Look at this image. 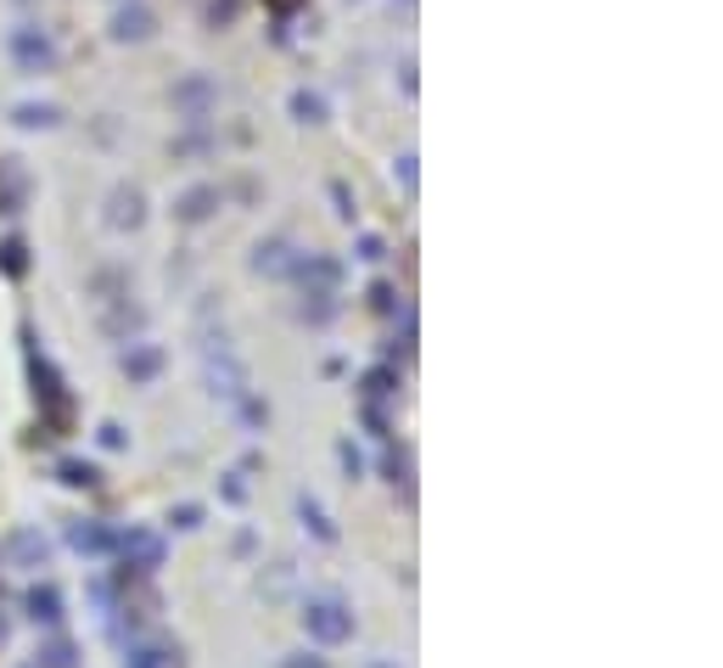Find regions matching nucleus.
<instances>
[{"label": "nucleus", "mask_w": 723, "mask_h": 668, "mask_svg": "<svg viewBox=\"0 0 723 668\" xmlns=\"http://www.w3.org/2000/svg\"><path fill=\"white\" fill-rule=\"evenodd\" d=\"M208 377H214V393H225L230 404L247 393V377H241V366L230 360V354H219V360H208Z\"/></svg>", "instance_id": "3"}, {"label": "nucleus", "mask_w": 723, "mask_h": 668, "mask_svg": "<svg viewBox=\"0 0 723 668\" xmlns=\"http://www.w3.org/2000/svg\"><path fill=\"white\" fill-rule=\"evenodd\" d=\"M29 618H34V624H56V618H62V596L51 590V584L29 590Z\"/></svg>", "instance_id": "6"}, {"label": "nucleus", "mask_w": 723, "mask_h": 668, "mask_svg": "<svg viewBox=\"0 0 723 668\" xmlns=\"http://www.w3.org/2000/svg\"><path fill=\"white\" fill-rule=\"evenodd\" d=\"M365 668H399V662H393V657H371Z\"/></svg>", "instance_id": "13"}, {"label": "nucleus", "mask_w": 723, "mask_h": 668, "mask_svg": "<svg viewBox=\"0 0 723 668\" xmlns=\"http://www.w3.org/2000/svg\"><path fill=\"white\" fill-rule=\"evenodd\" d=\"M79 657H73V646L68 640H51V646H40V657H34V668H73Z\"/></svg>", "instance_id": "8"}, {"label": "nucleus", "mask_w": 723, "mask_h": 668, "mask_svg": "<svg viewBox=\"0 0 723 668\" xmlns=\"http://www.w3.org/2000/svg\"><path fill=\"white\" fill-rule=\"evenodd\" d=\"M337 455H342V466H348V477H359V472H365V461H359V450H353V444H342Z\"/></svg>", "instance_id": "12"}, {"label": "nucleus", "mask_w": 723, "mask_h": 668, "mask_svg": "<svg viewBox=\"0 0 723 668\" xmlns=\"http://www.w3.org/2000/svg\"><path fill=\"white\" fill-rule=\"evenodd\" d=\"M113 545L124 551V562H130L135 573H157V567H163V534H152V528L113 534Z\"/></svg>", "instance_id": "2"}, {"label": "nucleus", "mask_w": 723, "mask_h": 668, "mask_svg": "<svg viewBox=\"0 0 723 668\" xmlns=\"http://www.w3.org/2000/svg\"><path fill=\"white\" fill-rule=\"evenodd\" d=\"M281 668H331V662H326L320 651H287V657H281Z\"/></svg>", "instance_id": "10"}, {"label": "nucleus", "mask_w": 723, "mask_h": 668, "mask_svg": "<svg viewBox=\"0 0 723 668\" xmlns=\"http://www.w3.org/2000/svg\"><path fill=\"white\" fill-rule=\"evenodd\" d=\"M298 517H303V528H309L314 539H326V545L337 539V528H331V517H326V506H320L314 494H303V500H298Z\"/></svg>", "instance_id": "5"}, {"label": "nucleus", "mask_w": 723, "mask_h": 668, "mask_svg": "<svg viewBox=\"0 0 723 668\" xmlns=\"http://www.w3.org/2000/svg\"><path fill=\"white\" fill-rule=\"evenodd\" d=\"M168 523L174 528H203V506H179V512H168Z\"/></svg>", "instance_id": "11"}, {"label": "nucleus", "mask_w": 723, "mask_h": 668, "mask_svg": "<svg viewBox=\"0 0 723 668\" xmlns=\"http://www.w3.org/2000/svg\"><path fill=\"white\" fill-rule=\"evenodd\" d=\"M73 551H84V556H107L113 551V534L102 528V523H73Z\"/></svg>", "instance_id": "4"}, {"label": "nucleus", "mask_w": 723, "mask_h": 668, "mask_svg": "<svg viewBox=\"0 0 723 668\" xmlns=\"http://www.w3.org/2000/svg\"><path fill=\"white\" fill-rule=\"evenodd\" d=\"M12 551H18V562H23V567H45V556H51V545H45L34 528H23V534L12 539Z\"/></svg>", "instance_id": "7"}, {"label": "nucleus", "mask_w": 723, "mask_h": 668, "mask_svg": "<svg viewBox=\"0 0 723 668\" xmlns=\"http://www.w3.org/2000/svg\"><path fill=\"white\" fill-rule=\"evenodd\" d=\"M298 624H303V635L314 640V646H342V640H353V629H359V618H353V607L342 602V596H309L303 602V613H298Z\"/></svg>", "instance_id": "1"}, {"label": "nucleus", "mask_w": 723, "mask_h": 668, "mask_svg": "<svg viewBox=\"0 0 723 668\" xmlns=\"http://www.w3.org/2000/svg\"><path fill=\"white\" fill-rule=\"evenodd\" d=\"M96 477H102V472L90 466V461H62V483H68V489H90Z\"/></svg>", "instance_id": "9"}]
</instances>
